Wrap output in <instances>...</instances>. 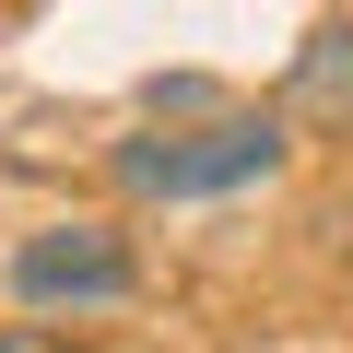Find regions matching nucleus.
<instances>
[{"instance_id": "f03ea898", "label": "nucleus", "mask_w": 353, "mask_h": 353, "mask_svg": "<svg viewBox=\"0 0 353 353\" xmlns=\"http://www.w3.org/2000/svg\"><path fill=\"white\" fill-rule=\"evenodd\" d=\"M0 283H12L24 318H118L141 294V259L118 224H36V236H12Z\"/></svg>"}, {"instance_id": "20e7f679", "label": "nucleus", "mask_w": 353, "mask_h": 353, "mask_svg": "<svg viewBox=\"0 0 353 353\" xmlns=\"http://www.w3.org/2000/svg\"><path fill=\"white\" fill-rule=\"evenodd\" d=\"M0 353H71V341H59L48 318H36V330H0Z\"/></svg>"}, {"instance_id": "7ed1b4c3", "label": "nucleus", "mask_w": 353, "mask_h": 353, "mask_svg": "<svg viewBox=\"0 0 353 353\" xmlns=\"http://www.w3.org/2000/svg\"><path fill=\"white\" fill-rule=\"evenodd\" d=\"M283 130H353V24H318L283 83Z\"/></svg>"}, {"instance_id": "f257e3e1", "label": "nucleus", "mask_w": 353, "mask_h": 353, "mask_svg": "<svg viewBox=\"0 0 353 353\" xmlns=\"http://www.w3.org/2000/svg\"><path fill=\"white\" fill-rule=\"evenodd\" d=\"M271 165H283V106L118 141V189H130V201H236V189H259Z\"/></svg>"}]
</instances>
